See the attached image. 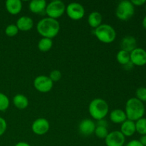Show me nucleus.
<instances>
[{"mask_svg":"<svg viewBox=\"0 0 146 146\" xmlns=\"http://www.w3.org/2000/svg\"><path fill=\"white\" fill-rule=\"evenodd\" d=\"M48 77L50 78V79L53 81V82H57V81H59L60 79L62 77V74H61V71L59 70H53L50 72L49 76Z\"/></svg>","mask_w":146,"mask_h":146,"instance_id":"cd10ccee","label":"nucleus"},{"mask_svg":"<svg viewBox=\"0 0 146 146\" xmlns=\"http://www.w3.org/2000/svg\"><path fill=\"white\" fill-rule=\"evenodd\" d=\"M130 60L133 66H143L146 65V51L137 47L130 53Z\"/></svg>","mask_w":146,"mask_h":146,"instance_id":"1a4fd4ad","label":"nucleus"},{"mask_svg":"<svg viewBox=\"0 0 146 146\" xmlns=\"http://www.w3.org/2000/svg\"><path fill=\"white\" fill-rule=\"evenodd\" d=\"M19 31H28L34 27V21L32 19L27 16H22L18 19L16 23Z\"/></svg>","mask_w":146,"mask_h":146,"instance_id":"ddd939ff","label":"nucleus"},{"mask_svg":"<svg viewBox=\"0 0 146 146\" xmlns=\"http://www.w3.org/2000/svg\"><path fill=\"white\" fill-rule=\"evenodd\" d=\"M50 129V123L47 119L44 118H38L33 122L31 130L36 135H43L48 133Z\"/></svg>","mask_w":146,"mask_h":146,"instance_id":"9b49d317","label":"nucleus"},{"mask_svg":"<svg viewBox=\"0 0 146 146\" xmlns=\"http://www.w3.org/2000/svg\"><path fill=\"white\" fill-rule=\"evenodd\" d=\"M37 32L43 37L52 39L58 35L60 24L57 19L46 17L40 20L36 24Z\"/></svg>","mask_w":146,"mask_h":146,"instance_id":"f257e3e1","label":"nucleus"},{"mask_svg":"<svg viewBox=\"0 0 146 146\" xmlns=\"http://www.w3.org/2000/svg\"><path fill=\"white\" fill-rule=\"evenodd\" d=\"M102 15L98 11H92L88 17V25L94 29L102 24Z\"/></svg>","mask_w":146,"mask_h":146,"instance_id":"6ab92c4d","label":"nucleus"},{"mask_svg":"<svg viewBox=\"0 0 146 146\" xmlns=\"http://www.w3.org/2000/svg\"><path fill=\"white\" fill-rule=\"evenodd\" d=\"M133 64L131 62H129L128 64H125V66H123L124 68H125V69H127V70L131 69V68H133Z\"/></svg>","mask_w":146,"mask_h":146,"instance_id":"f704fd0d","label":"nucleus"},{"mask_svg":"<svg viewBox=\"0 0 146 146\" xmlns=\"http://www.w3.org/2000/svg\"><path fill=\"white\" fill-rule=\"evenodd\" d=\"M104 140L106 146H123L125 143V137L118 131L109 133Z\"/></svg>","mask_w":146,"mask_h":146,"instance_id":"9d476101","label":"nucleus"},{"mask_svg":"<svg viewBox=\"0 0 146 146\" xmlns=\"http://www.w3.org/2000/svg\"><path fill=\"white\" fill-rule=\"evenodd\" d=\"M96 126L108 127V122L104 119L100 120V121H97V123L96 124Z\"/></svg>","mask_w":146,"mask_h":146,"instance_id":"2f4dec72","label":"nucleus"},{"mask_svg":"<svg viewBox=\"0 0 146 146\" xmlns=\"http://www.w3.org/2000/svg\"><path fill=\"white\" fill-rule=\"evenodd\" d=\"M94 133L100 139H105L107 135H108V134L109 133V132H108L107 127L96 126L95 131H94Z\"/></svg>","mask_w":146,"mask_h":146,"instance_id":"b1692460","label":"nucleus"},{"mask_svg":"<svg viewBox=\"0 0 146 146\" xmlns=\"http://www.w3.org/2000/svg\"><path fill=\"white\" fill-rule=\"evenodd\" d=\"M66 5L63 1L60 0H54L47 4L45 12L49 18H60L66 11Z\"/></svg>","mask_w":146,"mask_h":146,"instance_id":"423d86ee","label":"nucleus"},{"mask_svg":"<svg viewBox=\"0 0 146 146\" xmlns=\"http://www.w3.org/2000/svg\"><path fill=\"white\" fill-rule=\"evenodd\" d=\"M138 141L141 142V143L142 144L143 146H146V135H141L140 139Z\"/></svg>","mask_w":146,"mask_h":146,"instance_id":"473e14b6","label":"nucleus"},{"mask_svg":"<svg viewBox=\"0 0 146 146\" xmlns=\"http://www.w3.org/2000/svg\"><path fill=\"white\" fill-rule=\"evenodd\" d=\"M14 146H31L28 143L24 142V141H21V142L17 143Z\"/></svg>","mask_w":146,"mask_h":146,"instance_id":"72a5a7b5","label":"nucleus"},{"mask_svg":"<svg viewBox=\"0 0 146 146\" xmlns=\"http://www.w3.org/2000/svg\"><path fill=\"white\" fill-rule=\"evenodd\" d=\"M135 98L141 102H146V88L140 87L135 91Z\"/></svg>","mask_w":146,"mask_h":146,"instance_id":"bb28decb","label":"nucleus"},{"mask_svg":"<svg viewBox=\"0 0 146 146\" xmlns=\"http://www.w3.org/2000/svg\"><path fill=\"white\" fill-rule=\"evenodd\" d=\"M135 13V7L131 1L123 0L120 1L115 9V15L121 21L130 19Z\"/></svg>","mask_w":146,"mask_h":146,"instance_id":"39448f33","label":"nucleus"},{"mask_svg":"<svg viewBox=\"0 0 146 146\" xmlns=\"http://www.w3.org/2000/svg\"><path fill=\"white\" fill-rule=\"evenodd\" d=\"M47 3L45 0H32L29 3V10L34 14H41L45 11Z\"/></svg>","mask_w":146,"mask_h":146,"instance_id":"a211bd4d","label":"nucleus"},{"mask_svg":"<svg viewBox=\"0 0 146 146\" xmlns=\"http://www.w3.org/2000/svg\"><path fill=\"white\" fill-rule=\"evenodd\" d=\"M109 111L108 104L105 100L97 98L91 101L88 106V112L91 116L96 121L104 119Z\"/></svg>","mask_w":146,"mask_h":146,"instance_id":"7ed1b4c3","label":"nucleus"},{"mask_svg":"<svg viewBox=\"0 0 146 146\" xmlns=\"http://www.w3.org/2000/svg\"><path fill=\"white\" fill-rule=\"evenodd\" d=\"M66 12L71 19L78 21L85 15V9L83 5L77 2H71L66 7Z\"/></svg>","mask_w":146,"mask_h":146,"instance_id":"0eeeda50","label":"nucleus"},{"mask_svg":"<svg viewBox=\"0 0 146 146\" xmlns=\"http://www.w3.org/2000/svg\"><path fill=\"white\" fill-rule=\"evenodd\" d=\"M54 82L47 76L41 75L34 80V86L40 93H48L52 89Z\"/></svg>","mask_w":146,"mask_h":146,"instance_id":"6e6552de","label":"nucleus"},{"mask_svg":"<svg viewBox=\"0 0 146 146\" xmlns=\"http://www.w3.org/2000/svg\"><path fill=\"white\" fill-rule=\"evenodd\" d=\"M95 122L93 120L89 119V118H86L81 121L78 125V130L79 132L82 134L83 135L88 136V135H91L94 133V131L96 130Z\"/></svg>","mask_w":146,"mask_h":146,"instance_id":"f8f14e48","label":"nucleus"},{"mask_svg":"<svg viewBox=\"0 0 146 146\" xmlns=\"http://www.w3.org/2000/svg\"><path fill=\"white\" fill-rule=\"evenodd\" d=\"M7 128V123L5 119L0 117V136L4 135Z\"/></svg>","mask_w":146,"mask_h":146,"instance_id":"c85d7f7f","label":"nucleus"},{"mask_svg":"<svg viewBox=\"0 0 146 146\" xmlns=\"http://www.w3.org/2000/svg\"><path fill=\"white\" fill-rule=\"evenodd\" d=\"M142 25H143V28L146 30V16H145V17H144L143 19Z\"/></svg>","mask_w":146,"mask_h":146,"instance_id":"c9c22d12","label":"nucleus"},{"mask_svg":"<svg viewBox=\"0 0 146 146\" xmlns=\"http://www.w3.org/2000/svg\"><path fill=\"white\" fill-rule=\"evenodd\" d=\"M145 11H146V4H145Z\"/></svg>","mask_w":146,"mask_h":146,"instance_id":"e433bc0d","label":"nucleus"},{"mask_svg":"<svg viewBox=\"0 0 146 146\" xmlns=\"http://www.w3.org/2000/svg\"><path fill=\"white\" fill-rule=\"evenodd\" d=\"M5 7L9 14L17 15L22 9V3L20 0H7L5 2Z\"/></svg>","mask_w":146,"mask_h":146,"instance_id":"2eb2a0df","label":"nucleus"},{"mask_svg":"<svg viewBox=\"0 0 146 146\" xmlns=\"http://www.w3.org/2000/svg\"><path fill=\"white\" fill-rule=\"evenodd\" d=\"M109 118L111 122L116 124H122L124 121L127 120V116L125 111L122 109H119V108L113 110L110 113Z\"/></svg>","mask_w":146,"mask_h":146,"instance_id":"f3484780","label":"nucleus"},{"mask_svg":"<svg viewBox=\"0 0 146 146\" xmlns=\"http://www.w3.org/2000/svg\"><path fill=\"white\" fill-rule=\"evenodd\" d=\"M131 3L133 4L134 7H141V6H143V4H146L145 0H132L131 1Z\"/></svg>","mask_w":146,"mask_h":146,"instance_id":"c756f323","label":"nucleus"},{"mask_svg":"<svg viewBox=\"0 0 146 146\" xmlns=\"http://www.w3.org/2000/svg\"><path fill=\"white\" fill-rule=\"evenodd\" d=\"M9 106V99L3 93H0V111H5Z\"/></svg>","mask_w":146,"mask_h":146,"instance_id":"393cba45","label":"nucleus"},{"mask_svg":"<svg viewBox=\"0 0 146 146\" xmlns=\"http://www.w3.org/2000/svg\"><path fill=\"white\" fill-rule=\"evenodd\" d=\"M19 33V29L16 24H9L5 29L6 35L9 37L15 36Z\"/></svg>","mask_w":146,"mask_h":146,"instance_id":"a878e982","label":"nucleus"},{"mask_svg":"<svg viewBox=\"0 0 146 146\" xmlns=\"http://www.w3.org/2000/svg\"><path fill=\"white\" fill-rule=\"evenodd\" d=\"M135 130L140 135H146V118H141L135 122Z\"/></svg>","mask_w":146,"mask_h":146,"instance_id":"5701e85b","label":"nucleus"},{"mask_svg":"<svg viewBox=\"0 0 146 146\" xmlns=\"http://www.w3.org/2000/svg\"><path fill=\"white\" fill-rule=\"evenodd\" d=\"M120 131L125 137H131L136 132L135 122L127 119L121 124Z\"/></svg>","mask_w":146,"mask_h":146,"instance_id":"dca6fc26","label":"nucleus"},{"mask_svg":"<svg viewBox=\"0 0 146 146\" xmlns=\"http://www.w3.org/2000/svg\"><path fill=\"white\" fill-rule=\"evenodd\" d=\"M116 60L120 64L125 66V64L131 62V60H130V53L121 49L117 53Z\"/></svg>","mask_w":146,"mask_h":146,"instance_id":"4be33fe9","label":"nucleus"},{"mask_svg":"<svg viewBox=\"0 0 146 146\" xmlns=\"http://www.w3.org/2000/svg\"><path fill=\"white\" fill-rule=\"evenodd\" d=\"M94 35L101 42L111 44L116 38V32L113 27L109 24H102L94 29Z\"/></svg>","mask_w":146,"mask_h":146,"instance_id":"20e7f679","label":"nucleus"},{"mask_svg":"<svg viewBox=\"0 0 146 146\" xmlns=\"http://www.w3.org/2000/svg\"><path fill=\"white\" fill-rule=\"evenodd\" d=\"M126 146H143L138 140H132L127 143Z\"/></svg>","mask_w":146,"mask_h":146,"instance_id":"7c9ffc66","label":"nucleus"},{"mask_svg":"<svg viewBox=\"0 0 146 146\" xmlns=\"http://www.w3.org/2000/svg\"><path fill=\"white\" fill-rule=\"evenodd\" d=\"M121 50L131 53L135 48H137L136 38L133 36H125L121 40Z\"/></svg>","mask_w":146,"mask_h":146,"instance_id":"4468645a","label":"nucleus"},{"mask_svg":"<svg viewBox=\"0 0 146 146\" xmlns=\"http://www.w3.org/2000/svg\"><path fill=\"white\" fill-rule=\"evenodd\" d=\"M13 104L18 109L24 110L28 107L29 100L27 97L23 94H17L13 98Z\"/></svg>","mask_w":146,"mask_h":146,"instance_id":"aec40b11","label":"nucleus"},{"mask_svg":"<svg viewBox=\"0 0 146 146\" xmlns=\"http://www.w3.org/2000/svg\"><path fill=\"white\" fill-rule=\"evenodd\" d=\"M53 46V41L51 38H41L38 43V48L42 52H47Z\"/></svg>","mask_w":146,"mask_h":146,"instance_id":"412c9836","label":"nucleus"},{"mask_svg":"<svg viewBox=\"0 0 146 146\" xmlns=\"http://www.w3.org/2000/svg\"><path fill=\"white\" fill-rule=\"evenodd\" d=\"M124 111L126 114L127 119L135 122L143 117L145 112V106L143 103L133 97L127 101Z\"/></svg>","mask_w":146,"mask_h":146,"instance_id":"f03ea898","label":"nucleus"}]
</instances>
